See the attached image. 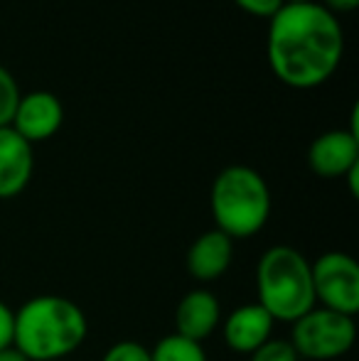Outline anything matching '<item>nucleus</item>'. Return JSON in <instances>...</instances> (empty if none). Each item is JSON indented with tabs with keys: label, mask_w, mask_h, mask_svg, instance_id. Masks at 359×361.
<instances>
[{
	"label": "nucleus",
	"mask_w": 359,
	"mask_h": 361,
	"mask_svg": "<svg viewBox=\"0 0 359 361\" xmlns=\"http://www.w3.org/2000/svg\"><path fill=\"white\" fill-rule=\"evenodd\" d=\"M32 145L20 138L10 126L0 128V200L23 195L32 180Z\"/></svg>",
	"instance_id": "12"
},
{
	"label": "nucleus",
	"mask_w": 359,
	"mask_h": 361,
	"mask_svg": "<svg viewBox=\"0 0 359 361\" xmlns=\"http://www.w3.org/2000/svg\"><path fill=\"white\" fill-rule=\"evenodd\" d=\"M150 361H209L207 352L200 342H192L180 334H168L153 349H150Z\"/></svg>",
	"instance_id": "13"
},
{
	"label": "nucleus",
	"mask_w": 359,
	"mask_h": 361,
	"mask_svg": "<svg viewBox=\"0 0 359 361\" xmlns=\"http://www.w3.org/2000/svg\"><path fill=\"white\" fill-rule=\"evenodd\" d=\"M256 295L273 322L293 324L315 307L310 261L293 246H271L256 263Z\"/></svg>",
	"instance_id": "4"
},
{
	"label": "nucleus",
	"mask_w": 359,
	"mask_h": 361,
	"mask_svg": "<svg viewBox=\"0 0 359 361\" xmlns=\"http://www.w3.org/2000/svg\"><path fill=\"white\" fill-rule=\"evenodd\" d=\"M0 361H28V359H25L15 347H10V349H3V352H0Z\"/></svg>",
	"instance_id": "21"
},
{
	"label": "nucleus",
	"mask_w": 359,
	"mask_h": 361,
	"mask_svg": "<svg viewBox=\"0 0 359 361\" xmlns=\"http://www.w3.org/2000/svg\"><path fill=\"white\" fill-rule=\"evenodd\" d=\"M20 86L15 76L5 67H0V128H8L13 123V116L20 104Z\"/></svg>",
	"instance_id": "14"
},
{
	"label": "nucleus",
	"mask_w": 359,
	"mask_h": 361,
	"mask_svg": "<svg viewBox=\"0 0 359 361\" xmlns=\"http://www.w3.org/2000/svg\"><path fill=\"white\" fill-rule=\"evenodd\" d=\"M271 72L291 89H315L337 72L345 54L340 18L320 3H283L269 20Z\"/></svg>",
	"instance_id": "1"
},
{
	"label": "nucleus",
	"mask_w": 359,
	"mask_h": 361,
	"mask_svg": "<svg viewBox=\"0 0 359 361\" xmlns=\"http://www.w3.org/2000/svg\"><path fill=\"white\" fill-rule=\"evenodd\" d=\"M101 361H150V349L135 339H121L106 349Z\"/></svg>",
	"instance_id": "16"
},
{
	"label": "nucleus",
	"mask_w": 359,
	"mask_h": 361,
	"mask_svg": "<svg viewBox=\"0 0 359 361\" xmlns=\"http://www.w3.org/2000/svg\"><path fill=\"white\" fill-rule=\"evenodd\" d=\"M315 305L357 317L359 312V266L345 251H327L310 261Z\"/></svg>",
	"instance_id": "6"
},
{
	"label": "nucleus",
	"mask_w": 359,
	"mask_h": 361,
	"mask_svg": "<svg viewBox=\"0 0 359 361\" xmlns=\"http://www.w3.org/2000/svg\"><path fill=\"white\" fill-rule=\"evenodd\" d=\"M308 165L317 177L342 180L352 167L359 165V135L347 128L317 135L308 150Z\"/></svg>",
	"instance_id": "8"
},
{
	"label": "nucleus",
	"mask_w": 359,
	"mask_h": 361,
	"mask_svg": "<svg viewBox=\"0 0 359 361\" xmlns=\"http://www.w3.org/2000/svg\"><path fill=\"white\" fill-rule=\"evenodd\" d=\"M283 3H317V0H283Z\"/></svg>",
	"instance_id": "22"
},
{
	"label": "nucleus",
	"mask_w": 359,
	"mask_h": 361,
	"mask_svg": "<svg viewBox=\"0 0 359 361\" xmlns=\"http://www.w3.org/2000/svg\"><path fill=\"white\" fill-rule=\"evenodd\" d=\"M209 209L217 231L231 241L251 238L269 224L271 190L254 167L229 165L212 182Z\"/></svg>",
	"instance_id": "3"
},
{
	"label": "nucleus",
	"mask_w": 359,
	"mask_h": 361,
	"mask_svg": "<svg viewBox=\"0 0 359 361\" xmlns=\"http://www.w3.org/2000/svg\"><path fill=\"white\" fill-rule=\"evenodd\" d=\"M15 337V310L0 300V352L13 347Z\"/></svg>",
	"instance_id": "18"
},
{
	"label": "nucleus",
	"mask_w": 359,
	"mask_h": 361,
	"mask_svg": "<svg viewBox=\"0 0 359 361\" xmlns=\"http://www.w3.org/2000/svg\"><path fill=\"white\" fill-rule=\"evenodd\" d=\"M322 8L330 10L332 15H340V13H352V10L359 8V0H322Z\"/></svg>",
	"instance_id": "19"
},
{
	"label": "nucleus",
	"mask_w": 359,
	"mask_h": 361,
	"mask_svg": "<svg viewBox=\"0 0 359 361\" xmlns=\"http://www.w3.org/2000/svg\"><path fill=\"white\" fill-rule=\"evenodd\" d=\"M89 334L87 312L62 295H37L15 312L13 347L28 361H59Z\"/></svg>",
	"instance_id": "2"
},
{
	"label": "nucleus",
	"mask_w": 359,
	"mask_h": 361,
	"mask_svg": "<svg viewBox=\"0 0 359 361\" xmlns=\"http://www.w3.org/2000/svg\"><path fill=\"white\" fill-rule=\"evenodd\" d=\"M221 324V305L207 288H195L175 307V334L192 342H205Z\"/></svg>",
	"instance_id": "10"
},
{
	"label": "nucleus",
	"mask_w": 359,
	"mask_h": 361,
	"mask_svg": "<svg viewBox=\"0 0 359 361\" xmlns=\"http://www.w3.org/2000/svg\"><path fill=\"white\" fill-rule=\"evenodd\" d=\"M293 349L308 361H335L352 352L357 342V319L327 307H315L293 322Z\"/></svg>",
	"instance_id": "5"
},
{
	"label": "nucleus",
	"mask_w": 359,
	"mask_h": 361,
	"mask_svg": "<svg viewBox=\"0 0 359 361\" xmlns=\"http://www.w3.org/2000/svg\"><path fill=\"white\" fill-rule=\"evenodd\" d=\"M273 317L259 302H249L221 317V337L231 352L251 354L273 337Z\"/></svg>",
	"instance_id": "9"
},
{
	"label": "nucleus",
	"mask_w": 359,
	"mask_h": 361,
	"mask_svg": "<svg viewBox=\"0 0 359 361\" xmlns=\"http://www.w3.org/2000/svg\"><path fill=\"white\" fill-rule=\"evenodd\" d=\"M64 123V106L49 91H30L20 96L18 111L13 116L10 128L28 140L30 145L47 140L62 128Z\"/></svg>",
	"instance_id": "7"
},
{
	"label": "nucleus",
	"mask_w": 359,
	"mask_h": 361,
	"mask_svg": "<svg viewBox=\"0 0 359 361\" xmlns=\"http://www.w3.org/2000/svg\"><path fill=\"white\" fill-rule=\"evenodd\" d=\"M249 361H300V357H298V352L288 339L271 337L256 352L249 354Z\"/></svg>",
	"instance_id": "15"
},
{
	"label": "nucleus",
	"mask_w": 359,
	"mask_h": 361,
	"mask_svg": "<svg viewBox=\"0 0 359 361\" xmlns=\"http://www.w3.org/2000/svg\"><path fill=\"white\" fill-rule=\"evenodd\" d=\"M234 261V241L226 233L205 231L192 241L187 251V273L197 283H214L231 268Z\"/></svg>",
	"instance_id": "11"
},
{
	"label": "nucleus",
	"mask_w": 359,
	"mask_h": 361,
	"mask_svg": "<svg viewBox=\"0 0 359 361\" xmlns=\"http://www.w3.org/2000/svg\"><path fill=\"white\" fill-rule=\"evenodd\" d=\"M342 180H347V185H350V192H352V197H357L359 195V165L357 167H352L350 172H347L345 177H342Z\"/></svg>",
	"instance_id": "20"
},
{
	"label": "nucleus",
	"mask_w": 359,
	"mask_h": 361,
	"mask_svg": "<svg viewBox=\"0 0 359 361\" xmlns=\"http://www.w3.org/2000/svg\"><path fill=\"white\" fill-rule=\"evenodd\" d=\"M244 13L254 15V18L271 20L278 10L283 8V0H234Z\"/></svg>",
	"instance_id": "17"
}]
</instances>
